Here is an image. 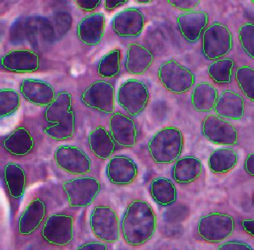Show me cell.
Wrapping results in <instances>:
<instances>
[{
    "label": "cell",
    "instance_id": "1",
    "mask_svg": "<svg viewBox=\"0 0 254 250\" xmlns=\"http://www.w3.org/2000/svg\"><path fill=\"white\" fill-rule=\"evenodd\" d=\"M59 198L48 190L37 192L28 198L14 229V244L18 250L33 244L44 223L57 211Z\"/></svg>",
    "mask_w": 254,
    "mask_h": 250
},
{
    "label": "cell",
    "instance_id": "2",
    "mask_svg": "<svg viewBox=\"0 0 254 250\" xmlns=\"http://www.w3.org/2000/svg\"><path fill=\"white\" fill-rule=\"evenodd\" d=\"M157 229V216L150 203L134 199L128 203L121 223L125 244L131 247L144 246L150 241Z\"/></svg>",
    "mask_w": 254,
    "mask_h": 250
},
{
    "label": "cell",
    "instance_id": "3",
    "mask_svg": "<svg viewBox=\"0 0 254 250\" xmlns=\"http://www.w3.org/2000/svg\"><path fill=\"white\" fill-rule=\"evenodd\" d=\"M76 236L75 217L65 211H54L44 223L33 244L42 250H63Z\"/></svg>",
    "mask_w": 254,
    "mask_h": 250
},
{
    "label": "cell",
    "instance_id": "4",
    "mask_svg": "<svg viewBox=\"0 0 254 250\" xmlns=\"http://www.w3.org/2000/svg\"><path fill=\"white\" fill-rule=\"evenodd\" d=\"M47 127L45 133L56 140L73 137L75 131V115L73 110V98L70 93L60 91L54 101L48 106L45 113Z\"/></svg>",
    "mask_w": 254,
    "mask_h": 250
},
{
    "label": "cell",
    "instance_id": "5",
    "mask_svg": "<svg viewBox=\"0 0 254 250\" xmlns=\"http://www.w3.org/2000/svg\"><path fill=\"white\" fill-rule=\"evenodd\" d=\"M184 147V136L181 130L166 127L153 135L148 149L153 162L157 164H171L179 159Z\"/></svg>",
    "mask_w": 254,
    "mask_h": 250
},
{
    "label": "cell",
    "instance_id": "6",
    "mask_svg": "<svg viewBox=\"0 0 254 250\" xmlns=\"http://www.w3.org/2000/svg\"><path fill=\"white\" fill-rule=\"evenodd\" d=\"M90 228L99 242L116 243L121 238V220L117 211L109 205L95 206L90 216Z\"/></svg>",
    "mask_w": 254,
    "mask_h": 250
},
{
    "label": "cell",
    "instance_id": "7",
    "mask_svg": "<svg viewBox=\"0 0 254 250\" xmlns=\"http://www.w3.org/2000/svg\"><path fill=\"white\" fill-rule=\"evenodd\" d=\"M67 204L70 208H82L92 204L101 191L99 179L91 176H80L62 184Z\"/></svg>",
    "mask_w": 254,
    "mask_h": 250
},
{
    "label": "cell",
    "instance_id": "8",
    "mask_svg": "<svg viewBox=\"0 0 254 250\" xmlns=\"http://www.w3.org/2000/svg\"><path fill=\"white\" fill-rule=\"evenodd\" d=\"M149 87L140 80L130 78L123 82L117 94L119 106L131 117H137L149 104Z\"/></svg>",
    "mask_w": 254,
    "mask_h": 250
},
{
    "label": "cell",
    "instance_id": "9",
    "mask_svg": "<svg viewBox=\"0 0 254 250\" xmlns=\"http://www.w3.org/2000/svg\"><path fill=\"white\" fill-rule=\"evenodd\" d=\"M235 221L228 214L212 212L199 218L197 233L205 242L220 243L233 235Z\"/></svg>",
    "mask_w": 254,
    "mask_h": 250
},
{
    "label": "cell",
    "instance_id": "10",
    "mask_svg": "<svg viewBox=\"0 0 254 250\" xmlns=\"http://www.w3.org/2000/svg\"><path fill=\"white\" fill-rule=\"evenodd\" d=\"M157 75L164 87L176 95L188 92L195 82L194 73L175 60L162 63L158 68Z\"/></svg>",
    "mask_w": 254,
    "mask_h": 250
},
{
    "label": "cell",
    "instance_id": "11",
    "mask_svg": "<svg viewBox=\"0 0 254 250\" xmlns=\"http://www.w3.org/2000/svg\"><path fill=\"white\" fill-rule=\"evenodd\" d=\"M233 35L226 25L215 23L205 29L202 35V54L208 60H218L227 56L233 50Z\"/></svg>",
    "mask_w": 254,
    "mask_h": 250
},
{
    "label": "cell",
    "instance_id": "12",
    "mask_svg": "<svg viewBox=\"0 0 254 250\" xmlns=\"http://www.w3.org/2000/svg\"><path fill=\"white\" fill-rule=\"evenodd\" d=\"M57 166L64 172L76 176H83L91 172V160L82 149L74 145H63L54 153Z\"/></svg>",
    "mask_w": 254,
    "mask_h": 250
},
{
    "label": "cell",
    "instance_id": "13",
    "mask_svg": "<svg viewBox=\"0 0 254 250\" xmlns=\"http://www.w3.org/2000/svg\"><path fill=\"white\" fill-rule=\"evenodd\" d=\"M116 91L112 83L107 81H95L82 92V103L95 110L105 114H113L115 111Z\"/></svg>",
    "mask_w": 254,
    "mask_h": 250
},
{
    "label": "cell",
    "instance_id": "14",
    "mask_svg": "<svg viewBox=\"0 0 254 250\" xmlns=\"http://www.w3.org/2000/svg\"><path fill=\"white\" fill-rule=\"evenodd\" d=\"M202 133L215 145L231 146L238 142V132L234 125L215 115L207 116L203 120Z\"/></svg>",
    "mask_w": 254,
    "mask_h": 250
},
{
    "label": "cell",
    "instance_id": "15",
    "mask_svg": "<svg viewBox=\"0 0 254 250\" xmlns=\"http://www.w3.org/2000/svg\"><path fill=\"white\" fill-rule=\"evenodd\" d=\"M3 182L12 209L19 206L26 193L28 176L24 167L15 162H9L3 168Z\"/></svg>",
    "mask_w": 254,
    "mask_h": 250
},
{
    "label": "cell",
    "instance_id": "16",
    "mask_svg": "<svg viewBox=\"0 0 254 250\" xmlns=\"http://www.w3.org/2000/svg\"><path fill=\"white\" fill-rule=\"evenodd\" d=\"M144 15L140 9L128 7L115 15L112 30L120 37H136L144 30Z\"/></svg>",
    "mask_w": 254,
    "mask_h": 250
},
{
    "label": "cell",
    "instance_id": "17",
    "mask_svg": "<svg viewBox=\"0 0 254 250\" xmlns=\"http://www.w3.org/2000/svg\"><path fill=\"white\" fill-rule=\"evenodd\" d=\"M137 175V165L127 156L117 155L111 158L106 167L107 179L114 185H129L135 181Z\"/></svg>",
    "mask_w": 254,
    "mask_h": 250
},
{
    "label": "cell",
    "instance_id": "18",
    "mask_svg": "<svg viewBox=\"0 0 254 250\" xmlns=\"http://www.w3.org/2000/svg\"><path fill=\"white\" fill-rule=\"evenodd\" d=\"M110 134L117 145L133 148L137 141V129L132 119L120 112H114L109 121Z\"/></svg>",
    "mask_w": 254,
    "mask_h": 250
},
{
    "label": "cell",
    "instance_id": "19",
    "mask_svg": "<svg viewBox=\"0 0 254 250\" xmlns=\"http://www.w3.org/2000/svg\"><path fill=\"white\" fill-rule=\"evenodd\" d=\"M39 54L33 50H15L5 54L1 59V68L14 73H33L40 68Z\"/></svg>",
    "mask_w": 254,
    "mask_h": 250
},
{
    "label": "cell",
    "instance_id": "20",
    "mask_svg": "<svg viewBox=\"0 0 254 250\" xmlns=\"http://www.w3.org/2000/svg\"><path fill=\"white\" fill-rule=\"evenodd\" d=\"M20 91L27 101L34 105H50L56 97L54 86L43 80L25 78L22 81Z\"/></svg>",
    "mask_w": 254,
    "mask_h": 250
},
{
    "label": "cell",
    "instance_id": "21",
    "mask_svg": "<svg viewBox=\"0 0 254 250\" xmlns=\"http://www.w3.org/2000/svg\"><path fill=\"white\" fill-rule=\"evenodd\" d=\"M105 28V15L96 12L82 18L78 23L77 33L81 42L86 46H97L104 38Z\"/></svg>",
    "mask_w": 254,
    "mask_h": 250
},
{
    "label": "cell",
    "instance_id": "22",
    "mask_svg": "<svg viewBox=\"0 0 254 250\" xmlns=\"http://www.w3.org/2000/svg\"><path fill=\"white\" fill-rule=\"evenodd\" d=\"M208 14L206 11H190L179 15L177 24L184 39L195 43L208 24Z\"/></svg>",
    "mask_w": 254,
    "mask_h": 250
},
{
    "label": "cell",
    "instance_id": "23",
    "mask_svg": "<svg viewBox=\"0 0 254 250\" xmlns=\"http://www.w3.org/2000/svg\"><path fill=\"white\" fill-rule=\"evenodd\" d=\"M214 111L217 117L239 121L245 116V100L238 93L224 91L219 95Z\"/></svg>",
    "mask_w": 254,
    "mask_h": 250
},
{
    "label": "cell",
    "instance_id": "24",
    "mask_svg": "<svg viewBox=\"0 0 254 250\" xmlns=\"http://www.w3.org/2000/svg\"><path fill=\"white\" fill-rule=\"evenodd\" d=\"M153 60L154 55L148 48L140 44H130L127 46L125 69L132 75H140L149 69Z\"/></svg>",
    "mask_w": 254,
    "mask_h": 250
},
{
    "label": "cell",
    "instance_id": "25",
    "mask_svg": "<svg viewBox=\"0 0 254 250\" xmlns=\"http://www.w3.org/2000/svg\"><path fill=\"white\" fill-rule=\"evenodd\" d=\"M2 146L11 155L23 157L33 152L35 140L28 128L19 127L3 139Z\"/></svg>",
    "mask_w": 254,
    "mask_h": 250
},
{
    "label": "cell",
    "instance_id": "26",
    "mask_svg": "<svg viewBox=\"0 0 254 250\" xmlns=\"http://www.w3.org/2000/svg\"><path fill=\"white\" fill-rule=\"evenodd\" d=\"M202 170V163L199 158L193 156L179 158L173 166V179L181 185L192 184L200 177Z\"/></svg>",
    "mask_w": 254,
    "mask_h": 250
},
{
    "label": "cell",
    "instance_id": "27",
    "mask_svg": "<svg viewBox=\"0 0 254 250\" xmlns=\"http://www.w3.org/2000/svg\"><path fill=\"white\" fill-rule=\"evenodd\" d=\"M88 143L93 154L101 160H109L116 149L115 141L104 126H98L88 136Z\"/></svg>",
    "mask_w": 254,
    "mask_h": 250
},
{
    "label": "cell",
    "instance_id": "28",
    "mask_svg": "<svg viewBox=\"0 0 254 250\" xmlns=\"http://www.w3.org/2000/svg\"><path fill=\"white\" fill-rule=\"evenodd\" d=\"M151 197L161 206H170L175 203L178 198L176 186L170 179L165 177L153 179L149 187Z\"/></svg>",
    "mask_w": 254,
    "mask_h": 250
},
{
    "label": "cell",
    "instance_id": "29",
    "mask_svg": "<svg viewBox=\"0 0 254 250\" xmlns=\"http://www.w3.org/2000/svg\"><path fill=\"white\" fill-rule=\"evenodd\" d=\"M219 94L217 89L209 82H199L192 91L191 104L197 112L214 110Z\"/></svg>",
    "mask_w": 254,
    "mask_h": 250
},
{
    "label": "cell",
    "instance_id": "30",
    "mask_svg": "<svg viewBox=\"0 0 254 250\" xmlns=\"http://www.w3.org/2000/svg\"><path fill=\"white\" fill-rule=\"evenodd\" d=\"M238 163V153L231 148H219L210 154L208 166L214 174L229 172Z\"/></svg>",
    "mask_w": 254,
    "mask_h": 250
},
{
    "label": "cell",
    "instance_id": "31",
    "mask_svg": "<svg viewBox=\"0 0 254 250\" xmlns=\"http://www.w3.org/2000/svg\"><path fill=\"white\" fill-rule=\"evenodd\" d=\"M234 61L231 59L215 60L209 65L207 72L214 82L217 83H230L233 77Z\"/></svg>",
    "mask_w": 254,
    "mask_h": 250
},
{
    "label": "cell",
    "instance_id": "32",
    "mask_svg": "<svg viewBox=\"0 0 254 250\" xmlns=\"http://www.w3.org/2000/svg\"><path fill=\"white\" fill-rule=\"evenodd\" d=\"M121 53L119 50H112L105 54L98 65V73L102 78H112L121 72Z\"/></svg>",
    "mask_w": 254,
    "mask_h": 250
},
{
    "label": "cell",
    "instance_id": "33",
    "mask_svg": "<svg viewBox=\"0 0 254 250\" xmlns=\"http://www.w3.org/2000/svg\"><path fill=\"white\" fill-rule=\"evenodd\" d=\"M21 103L20 95L13 89L2 88L0 91L1 118L10 117L19 109Z\"/></svg>",
    "mask_w": 254,
    "mask_h": 250
},
{
    "label": "cell",
    "instance_id": "34",
    "mask_svg": "<svg viewBox=\"0 0 254 250\" xmlns=\"http://www.w3.org/2000/svg\"><path fill=\"white\" fill-rule=\"evenodd\" d=\"M236 80L241 91L248 99L254 101V69L252 67L244 65L236 72Z\"/></svg>",
    "mask_w": 254,
    "mask_h": 250
},
{
    "label": "cell",
    "instance_id": "35",
    "mask_svg": "<svg viewBox=\"0 0 254 250\" xmlns=\"http://www.w3.org/2000/svg\"><path fill=\"white\" fill-rule=\"evenodd\" d=\"M239 40L241 47L244 51L251 57L254 58V24H246L240 27Z\"/></svg>",
    "mask_w": 254,
    "mask_h": 250
},
{
    "label": "cell",
    "instance_id": "36",
    "mask_svg": "<svg viewBox=\"0 0 254 250\" xmlns=\"http://www.w3.org/2000/svg\"><path fill=\"white\" fill-rule=\"evenodd\" d=\"M169 4L173 7L181 10V11H194L198 7L200 1L198 0H169Z\"/></svg>",
    "mask_w": 254,
    "mask_h": 250
},
{
    "label": "cell",
    "instance_id": "37",
    "mask_svg": "<svg viewBox=\"0 0 254 250\" xmlns=\"http://www.w3.org/2000/svg\"><path fill=\"white\" fill-rule=\"evenodd\" d=\"M217 250H254L252 246L245 242H228L221 244Z\"/></svg>",
    "mask_w": 254,
    "mask_h": 250
},
{
    "label": "cell",
    "instance_id": "38",
    "mask_svg": "<svg viewBox=\"0 0 254 250\" xmlns=\"http://www.w3.org/2000/svg\"><path fill=\"white\" fill-rule=\"evenodd\" d=\"M101 2L100 0H77L75 3L82 11H92L97 9Z\"/></svg>",
    "mask_w": 254,
    "mask_h": 250
},
{
    "label": "cell",
    "instance_id": "39",
    "mask_svg": "<svg viewBox=\"0 0 254 250\" xmlns=\"http://www.w3.org/2000/svg\"><path fill=\"white\" fill-rule=\"evenodd\" d=\"M74 250H110L107 244L102 242H88L82 244Z\"/></svg>",
    "mask_w": 254,
    "mask_h": 250
},
{
    "label": "cell",
    "instance_id": "40",
    "mask_svg": "<svg viewBox=\"0 0 254 250\" xmlns=\"http://www.w3.org/2000/svg\"><path fill=\"white\" fill-rule=\"evenodd\" d=\"M104 8L107 11H113L117 7L123 6L127 3V1L125 0H105L104 2Z\"/></svg>",
    "mask_w": 254,
    "mask_h": 250
},
{
    "label": "cell",
    "instance_id": "41",
    "mask_svg": "<svg viewBox=\"0 0 254 250\" xmlns=\"http://www.w3.org/2000/svg\"><path fill=\"white\" fill-rule=\"evenodd\" d=\"M245 169L249 175L254 176V153H250L247 156L245 162Z\"/></svg>",
    "mask_w": 254,
    "mask_h": 250
},
{
    "label": "cell",
    "instance_id": "42",
    "mask_svg": "<svg viewBox=\"0 0 254 250\" xmlns=\"http://www.w3.org/2000/svg\"><path fill=\"white\" fill-rule=\"evenodd\" d=\"M241 225L243 227L244 230L250 235L254 236V220H243L241 221Z\"/></svg>",
    "mask_w": 254,
    "mask_h": 250
},
{
    "label": "cell",
    "instance_id": "43",
    "mask_svg": "<svg viewBox=\"0 0 254 250\" xmlns=\"http://www.w3.org/2000/svg\"><path fill=\"white\" fill-rule=\"evenodd\" d=\"M137 2H139V3H150V2H152V1H149V0H147V1L140 0V1H137Z\"/></svg>",
    "mask_w": 254,
    "mask_h": 250
},
{
    "label": "cell",
    "instance_id": "44",
    "mask_svg": "<svg viewBox=\"0 0 254 250\" xmlns=\"http://www.w3.org/2000/svg\"><path fill=\"white\" fill-rule=\"evenodd\" d=\"M40 250H42V249H41Z\"/></svg>",
    "mask_w": 254,
    "mask_h": 250
}]
</instances>
